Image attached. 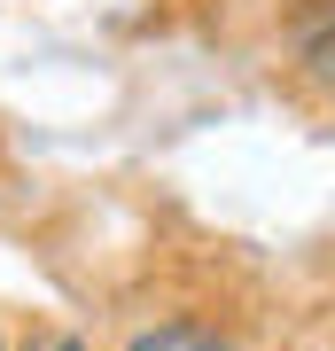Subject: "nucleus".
<instances>
[{
	"label": "nucleus",
	"mask_w": 335,
	"mask_h": 351,
	"mask_svg": "<svg viewBox=\"0 0 335 351\" xmlns=\"http://www.w3.org/2000/svg\"><path fill=\"white\" fill-rule=\"evenodd\" d=\"M288 86L335 110V0H304L288 16Z\"/></svg>",
	"instance_id": "nucleus-1"
},
{
	"label": "nucleus",
	"mask_w": 335,
	"mask_h": 351,
	"mask_svg": "<svg viewBox=\"0 0 335 351\" xmlns=\"http://www.w3.org/2000/svg\"><path fill=\"white\" fill-rule=\"evenodd\" d=\"M117 351H249L226 320H203V313H172V320H149L133 328Z\"/></svg>",
	"instance_id": "nucleus-2"
},
{
	"label": "nucleus",
	"mask_w": 335,
	"mask_h": 351,
	"mask_svg": "<svg viewBox=\"0 0 335 351\" xmlns=\"http://www.w3.org/2000/svg\"><path fill=\"white\" fill-rule=\"evenodd\" d=\"M24 351H94V343L78 336V328H55V320H39L32 336H24Z\"/></svg>",
	"instance_id": "nucleus-3"
}]
</instances>
